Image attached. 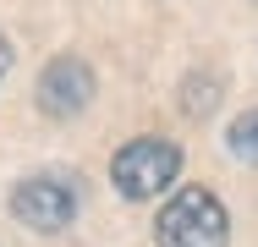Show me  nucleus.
Returning <instances> with one entry per match:
<instances>
[{
  "instance_id": "obj_1",
  "label": "nucleus",
  "mask_w": 258,
  "mask_h": 247,
  "mask_svg": "<svg viewBox=\"0 0 258 247\" xmlns=\"http://www.w3.org/2000/svg\"><path fill=\"white\" fill-rule=\"evenodd\" d=\"M154 236H159V247H225L231 242V220H225V209H220L214 193L181 187L159 209Z\"/></svg>"
},
{
  "instance_id": "obj_3",
  "label": "nucleus",
  "mask_w": 258,
  "mask_h": 247,
  "mask_svg": "<svg viewBox=\"0 0 258 247\" xmlns=\"http://www.w3.org/2000/svg\"><path fill=\"white\" fill-rule=\"evenodd\" d=\"M11 214H17V225L55 236V231L72 225L77 193H72L66 181H55V176H28V181H17V193H11Z\"/></svg>"
},
{
  "instance_id": "obj_6",
  "label": "nucleus",
  "mask_w": 258,
  "mask_h": 247,
  "mask_svg": "<svg viewBox=\"0 0 258 247\" xmlns=\"http://www.w3.org/2000/svg\"><path fill=\"white\" fill-rule=\"evenodd\" d=\"M11 72V44H6V33H0V77Z\"/></svg>"
},
{
  "instance_id": "obj_2",
  "label": "nucleus",
  "mask_w": 258,
  "mask_h": 247,
  "mask_svg": "<svg viewBox=\"0 0 258 247\" xmlns=\"http://www.w3.org/2000/svg\"><path fill=\"white\" fill-rule=\"evenodd\" d=\"M176 176H181V148L170 138H132L110 159V181L126 198H154L165 187H176Z\"/></svg>"
},
{
  "instance_id": "obj_5",
  "label": "nucleus",
  "mask_w": 258,
  "mask_h": 247,
  "mask_svg": "<svg viewBox=\"0 0 258 247\" xmlns=\"http://www.w3.org/2000/svg\"><path fill=\"white\" fill-rule=\"evenodd\" d=\"M225 143H231V154H236V159L258 165V110H247V115H236V121H231Z\"/></svg>"
},
{
  "instance_id": "obj_4",
  "label": "nucleus",
  "mask_w": 258,
  "mask_h": 247,
  "mask_svg": "<svg viewBox=\"0 0 258 247\" xmlns=\"http://www.w3.org/2000/svg\"><path fill=\"white\" fill-rule=\"evenodd\" d=\"M88 99H94L88 60L55 55L50 66H44V77H39V110H44V115H77V110H88Z\"/></svg>"
}]
</instances>
